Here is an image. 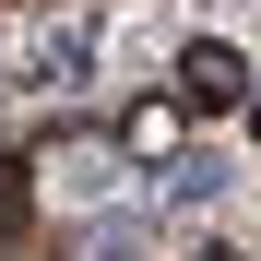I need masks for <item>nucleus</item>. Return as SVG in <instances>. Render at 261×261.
<instances>
[{"label":"nucleus","instance_id":"f257e3e1","mask_svg":"<svg viewBox=\"0 0 261 261\" xmlns=\"http://www.w3.org/2000/svg\"><path fill=\"white\" fill-rule=\"evenodd\" d=\"M190 95L226 107V95H238V60H226V48H190Z\"/></svg>","mask_w":261,"mask_h":261}]
</instances>
